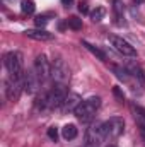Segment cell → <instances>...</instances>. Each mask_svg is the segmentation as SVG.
Instances as JSON below:
<instances>
[{"instance_id":"obj_1","label":"cell","mask_w":145,"mask_h":147,"mask_svg":"<svg viewBox=\"0 0 145 147\" xmlns=\"http://www.w3.org/2000/svg\"><path fill=\"white\" fill-rule=\"evenodd\" d=\"M99 106H101V98H99V96H92V98L82 101L73 113H75V116H77L80 121L85 123V121H91V120L94 118V115H96V111H97Z\"/></svg>"},{"instance_id":"obj_2","label":"cell","mask_w":145,"mask_h":147,"mask_svg":"<svg viewBox=\"0 0 145 147\" xmlns=\"http://www.w3.org/2000/svg\"><path fill=\"white\" fill-rule=\"evenodd\" d=\"M3 65L10 77H24V60L21 51H9L3 57Z\"/></svg>"},{"instance_id":"obj_3","label":"cell","mask_w":145,"mask_h":147,"mask_svg":"<svg viewBox=\"0 0 145 147\" xmlns=\"http://www.w3.org/2000/svg\"><path fill=\"white\" fill-rule=\"evenodd\" d=\"M106 140V134H104V127L103 123L96 121L92 123L87 132H85V146L87 147H101V144Z\"/></svg>"},{"instance_id":"obj_4","label":"cell","mask_w":145,"mask_h":147,"mask_svg":"<svg viewBox=\"0 0 145 147\" xmlns=\"http://www.w3.org/2000/svg\"><path fill=\"white\" fill-rule=\"evenodd\" d=\"M24 89V77H7L5 79V96L9 101H17Z\"/></svg>"},{"instance_id":"obj_5","label":"cell","mask_w":145,"mask_h":147,"mask_svg":"<svg viewBox=\"0 0 145 147\" xmlns=\"http://www.w3.org/2000/svg\"><path fill=\"white\" fill-rule=\"evenodd\" d=\"M103 127H104L106 139H118L125 130V120L121 116H111L103 123Z\"/></svg>"},{"instance_id":"obj_6","label":"cell","mask_w":145,"mask_h":147,"mask_svg":"<svg viewBox=\"0 0 145 147\" xmlns=\"http://www.w3.org/2000/svg\"><path fill=\"white\" fill-rule=\"evenodd\" d=\"M46 96H48V108L55 110V108H62V105H63L65 98L68 96V92H67L65 84H56Z\"/></svg>"},{"instance_id":"obj_7","label":"cell","mask_w":145,"mask_h":147,"mask_svg":"<svg viewBox=\"0 0 145 147\" xmlns=\"http://www.w3.org/2000/svg\"><path fill=\"white\" fill-rule=\"evenodd\" d=\"M51 77L56 84H67L68 79H70V72H68V67L63 60L56 58L53 63H51Z\"/></svg>"},{"instance_id":"obj_8","label":"cell","mask_w":145,"mask_h":147,"mask_svg":"<svg viewBox=\"0 0 145 147\" xmlns=\"http://www.w3.org/2000/svg\"><path fill=\"white\" fill-rule=\"evenodd\" d=\"M109 43L113 45V48L118 51V53H121L123 57H135L137 55V50H135V46H132L126 39H123V38L116 36V34H109L108 36Z\"/></svg>"},{"instance_id":"obj_9","label":"cell","mask_w":145,"mask_h":147,"mask_svg":"<svg viewBox=\"0 0 145 147\" xmlns=\"http://www.w3.org/2000/svg\"><path fill=\"white\" fill-rule=\"evenodd\" d=\"M34 70H36L39 80H46L48 77H51V63L48 62L46 55H38L34 60Z\"/></svg>"},{"instance_id":"obj_10","label":"cell","mask_w":145,"mask_h":147,"mask_svg":"<svg viewBox=\"0 0 145 147\" xmlns=\"http://www.w3.org/2000/svg\"><path fill=\"white\" fill-rule=\"evenodd\" d=\"M39 84H41V80H39V77H38L34 69L24 72V91L28 94H34L38 91V87H39Z\"/></svg>"},{"instance_id":"obj_11","label":"cell","mask_w":145,"mask_h":147,"mask_svg":"<svg viewBox=\"0 0 145 147\" xmlns=\"http://www.w3.org/2000/svg\"><path fill=\"white\" fill-rule=\"evenodd\" d=\"M80 103H82L80 96H79L77 92H70V94L65 98V101H63V105H62V110L65 111V113H68V111H75Z\"/></svg>"},{"instance_id":"obj_12","label":"cell","mask_w":145,"mask_h":147,"mask_svg":"<svg viewBox=\"0 0 145 147\" xmlns=\"http://www.w3.org/2000/svg\"><path fill=\"white\" fill-rule=\"evenodd\" d=\"M26 36L31 38V39H36V41H50V39H53V34L48 33L46 29H28Z\"/></svg>"},{"instance_id":"obj_13","label":"cell","mask_w":145,"mask_h":147,"mask_svg":"<svg viewBox=\"0 0 145 147\" xmlns=\"http://www.w3.org/2000/svg\"><path fill=\"white\" fill-rule=\"evenodd\" d=\"M77 134H79V130H77V127H75L73 123H68V125H65V127L62 128V137H63L65 140H72V139H75Z\"/></svg>"},{"instance_id":"obj_14","label":"cell","mask_w":145,"mask_h":147,"mask_svg":"<svg viewBox=\"0 0 145 147\" xmlns=\"http://www.w3.org/2000/svg\"><path fill=\"white\" fill-rule=\"evenodd\" d=\"M82 45H84V46H85V48H87V50H89V51H91L92 55H94V57H97L99 60H103V62L106 60V55H104V51H101V50H99L97 46H94V45H91L89 41H82Z\"/></svg>"},{"instance_id":"obj_15","label":"cell","mask_w":145,"mask_h":147,"mask_svg":"<svg viewBox=\"0 0 145 147\" xmlns=\"http://www.w3.org/2000/svg\"><path fill=\"white\" fill-rule=\"evenodd\" d=\"M89 16H91V19H92L94 22H99V21L106 16V9H104V7H96V9H92V10L89 12Z\"/></svg>"},{"instance_id":"obj_16","label":"cell","mask_w":145,"mask_h":147,"mask_svg":"<svg viewBox=\"0 0 145 147\" xmlns=\"http://www.w3.org/2000/svg\"><path fill=\"white\" fill-rule=\"evenodd\" d=\"M34 9H36V5H34L33 0H22V2H21V10H22L24 14H33Z\"/></svg>"},{"instance_id":"obj_17","label":"cell","mask_w":145,"mask_h":147,"mask_svg":"<svg viewBox=\"0 0 145 147\" xmlns=\"http://www.w3.org/2000/svg\"><path fill=\"white\" fill-rule=\"evenodd\" d=\"M67 24H68V28L73 29V31H80L82 29V19H79V17H68L67 19Z\"/></svg>"},{"instance_id":"obj_18","label":"cell","mask_w":145,"mask_h":147,"mask_svg":"<svg viewBox=\"0 0 145 147\" xmlns=\"http://www.w3.org/2000/svg\"><path fill=\"white\" fill-rule=\"evenodd\" d=\"M113 70L116 72L118 79H121V80H128V72H126V70H123V69H119V67H116V65H113Z\"/></svg>"},{"instance_id":"obj_19","label":"cell","mask_w":145,"mask_h":147,"mask_svg":"<svg viewBox=\"0 0 145 147\" xmlns=\"http://www.w3.org/2000/svg\"><path fill=\"white\" fill-rule=\"evenodd\" d=\"M34 22H36V26L39 29H43L48 24V16H38L36 19H34Z\"/></svg>"},{"instance_id":"obj_20","label":"cell","mask_w":145,"mask_h":147,"mask_svg":"<svg viewBox=\"0 0 145 147\" xmlns=\"http://www.w3.org/2000/svg\"><path fill=\"white\" fill-rule=\"evenodd\" d=\"M48 137H50L53 142H56V140H58V128H56L55 125L48 128Z\"/></svg>"},{"instance_id":"obj_21","label":"cell","mask_w":145,"mask_h":147,"mask_svg":"<svg viewBox=\"0 0 145 147\" xmlns=\"http://www.w3.org/2000/svg\"><path fill=\"white\" fill-rule=\"evenodd\" d=\"M114 12H116V17H118V19L123 16V5H121V0H114Z\"/></svg>"},{"instance_id":"obj_22","label":"cell","mask_w":145,"mask_h":147,"mask_svg":"<svg viewBox=\"0 0 145 147\" xmlns=\"http://www.w3.org/2000/svg\"><path fill=\"white\" fill-rule=\"evenodd\" d=\"M113 94L118 98V101H119V103H123V101H125V94L119 91V87H114V89H113Z\"/></svg>"},{"instance_id":"obj_23","label":"cell","mask_w":145,"mask_h":147,"mask_svg":"<svg viewBox=\"0 0 145 147\" xmlns=\"http://www.w3.org/2000/svg\"><path fill=\"white\" fill-rule=\"evenodd\" d=\"M138 127H140V135H142V139H144V142H145V121L138 116Z\"/></svg>"},{"instance_id":"obj_24","label":"cell","mask_w":145,"mask_h":147,"mask_svg":"<svg viewBox=\"0 0 145 147\" xmlns=\"http://www.w3.org/2000/svg\"><path fill=\"white\" fill-rule=\"evenodd\" d=\"M79 10H80L82 14H87V12H89V9H87V3H85V2H80V3H79Z\"/></svg>"},{"instance_id":"obj_25","label":"cell","mask_w":145,"mask_h":147,"mask_svg":"<svg viewBox=\"0 0 145 147\" xmlns=\"http://www.w3.org/2000/svg\"><path fill=\"white\" fill-rule=\"evenodd\" d=\"M137 113H138V116H140V118H142V120L145 121V110H144V108L137 106Z\"/></svg>"},{"instance_id":"obj_26","label":"cell","mask_w":145,"mask_h":147,"mask_svg":"<svg viewBox=\"0 0 145 147\" xmlns=\"http://www.w3.org/2000/svg\"><path fill=\"white\" fill-rule=\"evenodd\" d=\"M73 0H62V3H63V5H65V7H68V5H70V3H72Z\"/></svg>"},{"instance_id":"obj_27","label":"cell","mask_w":145,"mask_h":147,"mask_svg":"<svg viewBox=\"0 0 145 147\" xmlns=\"http://www.w3.org/2000/svg\"><path fill=\"white\" fill-rule=\"evenodd\" d=\"M133 2H135V3H142L144 0H133Z\"/></svg>"},{"instance_id":"obj_28","label":"cell","mask_w":145,"mask_h":147,"mask_svg":"<svg viewBox=\"0 0 145 147\" xmlns=\"http://www.w3.org/2000/svg\"><path fill=\"white\" fill-rule=\"evenodd\" d=\"M108 147H116V146H108Z\"/></svg>"},{"instance_id":"obj_29","label":"cell","mask_w":145,"mask_h":147,"mask_svg":"<svg viewBox=\"0 0 145 147\" xmlns=\"http://www.w3.org/2000/svg\"><path fill=\"white\" fill-rule=\"evenodd\" d=\"M84 147H87V146H84Z\"/></svg>"}]
</instances>
